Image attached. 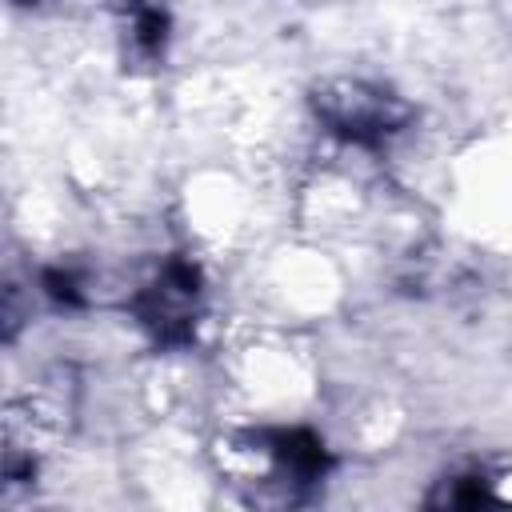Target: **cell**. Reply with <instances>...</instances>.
I'll return each mask as SVG.
<instances>
[{"instance_id": "6da1fadb", "label": "cell", "mask_w": 512, "mask_h": 512, "mask_svg": "<svg viewBox=\"0 0 512 512\" xmlns=\"http://www.w3.org/2000/svg\"><path fill=\"white\" fill-rule=\"evenodd\" d=\"M312 112L324 132L356 148H384L412 124V104L384 84L360 76H336L312 88Z\"/></svg>"}, {"instance_id": "7a4b0ae2", "label": "cell", "mask_w": 512, "mask_h": 512, "mask_svg": "<svg viewBox=\"0 0 512 512\" xmlns=\"http://www.w3.org/2000/svg\"><path fill=\"white\" fill-rule=\"evenodd\" d=\"M204 304V276L188 256H168L160 272L128 300L132 320L152 336L156 348H188Z\"/></svg>"}, {"instance_id": "3957f363", "label": "cell", "mask_w": 512, "mask_h": 512, "mask_svg": "<svg viewBox=\"0 0 512 512\" xmlns=\"http://www.w3.org/2000/svg\"><path fill=\"white\" fill-rule=\"evenodd\" d=\"M244 440L272 464L276 480H284L288 488H312L332 468V452L312 428H264L248 432Z\"/></svg>"}, {"instance_id": "277c9868", "label": "cell", "mask_w": 512, "mask_h": 512, "mask_svg": "<svg viewBox=\"0 0 512 512\" xmlns=\"http://www.w3.org/2000/svg\"><path fill=\"white\" fill-rule=\"evenodd\" d=\"M124 16H128V32H132V48L144 60H160L168 32H172V16L160 0H124Z\"/></svg>"}, {"instance_id": "5b68a950", "label": "cell", "mask_w": 512, "mask_h": 512, "mask_svg": "<svg viewBox=\"0 0 512 512\" xmlns=\"http://www.w3.org/2000/svg\"><path fill=\"white\" fill-rule=\"evenodd\" d=\"M480 500H500V492H492V480L484 472H456L436 480V488L428 492V508H472Z\"/></svg>"}, {"instance_id": "8992f818", "label": "cell", "mask_w": 512, "mask_h": 512, "mask_svg": "<svg viewBox=\"0 0 512 512\" xmlns=\"http://www.w3.org/2000/svg\"><path fill=\"white\" fill-rule=\"evenodd\" d=\"M44 292L56 300V304H64V308H80L84 304V292H80V276L72 272V268H44Z\"/></svg>"}, {"instance_id": "52a82bcc", "label": "cell", "mask_w": 512, "mask_h": 512, "mask_svg": "<svg viewBox=\"0 0 512 512\" xmlns=\"http://www.w3.org/2000/svg\"><path fill=\"white\" fill-rule=\"evenodd\" d=\"M16 4H28V0H16Z\"/></svg>"}]
</instances>
